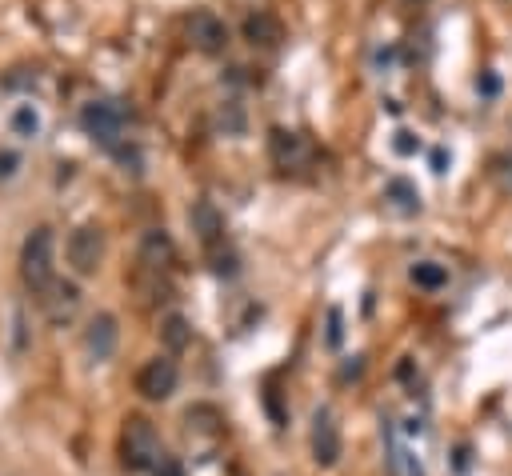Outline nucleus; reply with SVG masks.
<instances>
[{
    "mask_svg": "<svg viewBox=\"0 0 512 476\" xmlns=\"http://www.w3.org/2000/svg\"><path fill=\"white\" fill-rule=\"evenodd\" d=\"M56 240H52V228H32L24 236V248H20V280L32 296H44L48 284L56 280Z\"/></svg>",
    "mask_w": 512,
    "mask_h": 476,
    "instance_id": "f257e3e1",
    "label": "nucleus"
},
{
    "mask_svg": "<svg viewBox=\"0 0 512 476\" xmlns=\"http://www.w3.org/2000/svg\"><path fill=\"white\" fill-rule=\"evenodd\" d=\"M160 436L148 416H128L120 428V460L128 472H152L160 464Z\"/></svg>",
    "mask_w": 512,
    "mask_h": 476,
    "instance_id": "f03ea898",
    "label": "nucleus"
},
{
    "mask_svg": "<svg viewBox=\"0 0 512 476\" xmlns=\"http://www.w3.org/2000/svg\"><path fill=\"white\" fill-rule=\"evenodd\" d=\"M80 124H84V132H88L96 144H104L108 152H116V148L124 144V112H120L112 100H92V104H84Z\"/></svg>",
    "mask_w": 512,
    "mask_h": 476,
    "instance_id": "7ed1b4c3",
    "label": "nucleus"
},
{
    "mask_svg": "<svg viewBox=\"0 0 512 476\" xmlns=\"http://www.w3.org/2000/svg\"><path fill=\"white\" fill-rule=\"evenodd\" d=\"M268 152H272V164L280 172H304L316 160V144L304 132H292V128H272Z\"/></svg>",
    "mask_w": 512,
    "mask_h": 476,
    "instance_id": "20e7f679",
    "label": "nucleus"
},
{
    "mask_svg": "<svg viewBox=\"0 0 512 476\" xmlns=\"http://www.w3.org/2000/svg\"><path fill=\"white\" fill-rule=\"evenodd\" d=\"M68 264L76 276H96L100 260H104V232L96 224H80L72 236H68Z\"/></svg>",
    "mask_w": 512,
    "mask_h": 476,
    "instance_id": "39448f33",
    "label": "nucleus"
},
{
    "mask_svg": "<svg viewBox=\"0 0 512 476\" xmlns=\"http://www.w3.org/2000/svg\"><path fill=\"white\" fill-rule=\"evenodd\" d=\"M176 380H180L176 360L156 356V360H148V364L136 372V392H140L144 400H168V396L176 392Z\"/></svg>",
    "mask_w": 512,
    "mask_h": 476,
    "instance_id": "423d86ee",
    "label": "nucleus"
},
{
    "mask_svg": "<svg viewBox=\"0 0 512 476\" xmlns=\"http://www.w3.org/2000/svg\"><path fill=\"white\" fill-rule=\"evenodd\" d=\"M312 460L320 468H332L340 460V428L328 408H316V416H312Z\"/></svg>",
    "mask_w": 512,
    "mask_h": 476,
    "instance_id": "0eeeda50",
    "label": "nucleus"
},
{
    "mask_svg": "<svg viewBox=\"0 0 512 476\" xmlns=\"http://www.w3.org/2000/svg\"><path fill=\"white\" fill-rule=\"evenodd\" d=\"M36 300H40V308H44V316L52 324H68L76 316V308H80V288L72 280H52L48 292L36 296Z\"/></svg>",
    "mask_w": 512,
    "mask_h": 476,
    "instance_id": "6e6552de",
    "label": "nucleus"
},
{
    "mask_svg": "<svg viewBox=\"0 0 512 476\" xmlns=\"http://www.w3.org/2000/svg\"><path fill=\"white\" fill-rule=\"evenodd\" d=\"M116 340H120L116 316H112V312H96V316L88 320V328H84V352L100 364V360H108V356L116 352Z\"/></svg>",
    "mask_w": 512,
    "mask_h": 476,
    "instance_id": "1a4fd4ad",
    "label": "nucleus"
},
{
    "mask_svg": "<svg viewBox=\"0 0 512 476\" xmlns=\"http://www.w3.org/2000/svg\"><path fill=\"white\" fill-rule=\"evenodd\" d=\"M188 40H192V48L196 52H220L224 44H228V28H224V20L220 16H212V12H192L188 16Z\"/></svg>",
    "mask_w": 512,
    "mask_h": 476,
    "instance_id": "9d476101",
    "label": "nucleus"
},
{
    "mask_svg": "<svg viewBox=\"0 0 512 476\" xmlns=\"http://www.w3.org/2000/svg\"><path fill=\"white\" fill-rule=\"evenodd\" d=\"M188 220H192V232L200 236V244L208 252H220L224 248V216L216 212L212 200H196L192 212H188Z\"/></svg>",
    "mask_w": 512,
    "mask_h": 476,
    "instance_id": "9b49d317",
    "label": "nucleus"
},
{
    "mask_svg": "<svg viewBox=\"0 0 512 476\" xmlns=\"http://www.w3.org/2000/svg\"><path fill=\"white\" fill-rule=\"evenodd\" d=\"M172 260H176V248H172L168 232H160V228L144 232V240H140V268H148V272H164Z\"/></svg>",
    "mask_w": 512,
    "mask_h": 476,
    "instance_id": "f8f14e48",
    "label": "nucleus"
},
{
    "mask_svg": "<svg viewBox=\"0 0 512 476\" xmlns=\"http://www.w3.org/2000/svg\"><path fill=\"white\" fill-rule=\"evenodd\" d=\"M244 40H248V44H260V48H276V44L284 40L280 16H272V12H252V16H244Z\"/></svg>",
    "mask_w": 512,
    "mask_h": 476,
    "instance_id": "ddd939ff",
    "label": "nucleus"
},
{
    "mask_svg": "<svg viewBox=\"0 0 512 476\" xmlns=\"http://www.w3.org/2000/svg\"><path fill=\"white\" fill-rule=\"evenodd\" d=\"M384 200H388L396 212H404V216L420 212V192H416V184L404 180V176H392V180L384 184Z\"/></svg>",
    "mask_w": 512,
    "mask_h": 476,
    "instance_id": "4468645a",
    "label": "nucleus"
},
{
    "mask_svg": "<svg viewBox=\"0 0 512 476\" xmlns=\"http://www.w3.org/2000/svg\"><path fill=\"white\" fill-rule=\"evenodd\" d=\"M160 340H164L168 352H184V348L192 344V324H188L180 312H172V316H164V324H160Z\"/></svg>",
    "mask_w": 512,
    "mask_h": 476,
    "instance_id": "2eb2a0df",
    "label": "nucleus"
},
{
    "mask_svg": "<svg viewBox=\"0 0 512 476\" xmlns=\"http://www.w3.org/2000/svg\"><path fill=\"white\" fill-rule=\"evenodd\" d=\"M408 276H412L416 288H428V292H436V288L448 284V268L436 264V260H416V264L408 268Z\"/></svg>",
    "mask_w": 512,
    "mask_h": 476,
    "instance_id": "dca6fc26",
    "label": "nucleus"
},
{
    "mask_svg": "<svg viewBox=\"0 0 512 476\" xmlns=\"http://www.w3.org/2000/svg\"><path fill=\"white\" fill-rule=\"evenodd\" d=\"M12 132L24 136V140H32V136L40 132V112H36L32 104H20V108L12 112Z\"/></svg>",
    "mask_w": 512,
    "mask_h": 476,
    "instance_id": "f3484780",
    "label": "nucleus"
},
{
    "mask_svg": "<svg viewBox=\"0 0 512 476\" xmlns=\"http://www.w3.org/2000/svg\"><path fill=\"white\" fill-rule=\"evenodd\" d=\"M392 148H396V152H400V156H412V152H416V148H420V140H416V136H412V132H404V128H400V132H396V136H392Z\"/></svg>",
    "mask_w": 512,
    "mask_h": 476,
    "instance_id": "a211bd4d",
    "label": "nucleus"
},
{
    "mask_svg": "<svg viewBox=\"0 0 512 476\" xmlns=\"http://www.w3.org/2000/svg\"><path fill=\"white\" fill-rule=\"evenodd\" d=\"M340 340H344V328H340V308H328V344H332V348H340Z\"/></svg>",
    "mask_w": 512,
    "mask_h": 476,
    "instance_id": "6ab92c4d",
    "label": "nucleus"
},
{
    "mask_svg": "<svg viewBox=\"0 0 512 476\" xmlns=\"http://www.w3.org/2000/svg\"><path fill=\"white\" fill-rule=\"evenodd\" d=\"M16 168H20V156L16 152H0V180L16 176Z\"/></svg>",
    "mask_w": 512,
    "mask_h": 476,
    "instance_id": "aec40b11",
    "label": "nucleus"
},
{
    "mask_svg": "<svg viewBox=\"0 0 512 476\" xmlns=\"http://www.w3.org/2000/svg\"><path fill=\"white\" fill-rule=\"evenodd\" d=\"M152 472H156V476H184V468H180L172 456H160V464H156Z\"/></svg>",
    "mask_w": 512,
    "mask_h": 476,
    "instance_id": "412c9836",
    "label": "nucleus"
},
{
    "mask_svg": "<svg viewBox=\"0 0 512 476\" xmlns=\"http://www.w3.org/2000/svg\"><path fill=\"white\" fill-rule=\"evenodd\" d=\"M444 164H448V156H444V148H436V152H432V172H436V176H444V172H448Z\"/></svg>",
    "mask_w": 512,
    "mask_h": 476,
    "instance_id": "4be33fe9",
    "label": "nucleus"
}]
</instances>
